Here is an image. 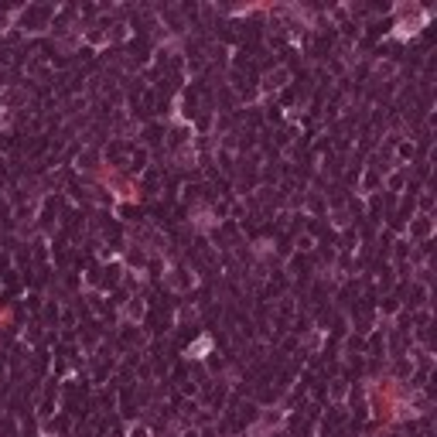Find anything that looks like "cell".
<instances>
[{
    "label": "cell",
    "mask_w": 437,
    "mask_h": 437,
    "mask_svg": "<svg viewBox=\"0 0 437 437\" xmlns=\"http://www.w3.org/2000/svg\"><path fill=\"white\" fill-rule=\"evenodd\" d=\"M11 321H14V311H11V307H0V328H11Z\"/></svg>",
    "instance_id": "cell-1"
}]
</instances>
